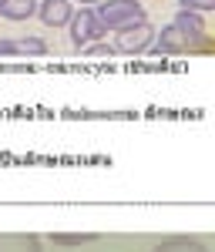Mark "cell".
Listing matches in <instances>:
<instances>
[{
	"mask_svg": "<svg viewBox=\"0 0 215 252\" xmlns=\"http://www.w3.org/2000/svg\"><path fill=\"white\" fill-rule=\"evenodd\" d=\"M94 14H98L104 34H121V31L135 27L141 20H148L141 0H101L98 7H94Z\"/></svg>",
	"mask_w": 215,
	"mask_h": 252,
	"instance_id": "cell-1",
	"label": "cell"
},
{
	"mask_svg": "<svg viewBox=\"0 0 215 252\" xmlns=\"http://www.w3.org/2000/svg\"><path fill=\"white\" fill-rule=\"evenodd\" d=\"M155 27L148 24V20H141L135 27H128V31H121L115 37V54H124V58H141V54H148L152 51V44H155Z\"/></svg>",
	"mask_w": 215,
	"mask_h": 252,
	"instance_id": "cell-2",
	"label": "cell"
},
{
	"mask_svg": "<svg viewBox=\"0 0 215 252\" xmlns=\"http://www.w3.org/2000/svg\"><path fill=\"white\" fill-rule=\"evenodd\" d=\"M67 31H71V40H74L78 51H84V47L94 44V40L108 37L104 27H101V20H98V14H94V7H81V10H74V17H71V24H67Z\"/></svg>",
	"mask_w": 215,
	"mask_h": 252,
	"instance_id": "cell-3",
	"label": "cell"
},
{
	"mask_svg": "<svg viewBox=\"0 0 215 252\" xmlns=\"http://www.w3.org/2000/svg\"><path fill=\"white\" fill-rule=\"evenodd\" d=\"M148 54H158V58H178V54H188V37L178 31L175 24L161 27V34H155V44Z\"/></svg>",
	"mask_w": 215,
	"mask_h": 252,
	"instance_id": "cell-4",
	"label": "cell"
},
{
	"mask_svg": "<svg viewBox=\"0 0 215 252\" xmlns=\"http://www.w3.org/2000/svg\"><path fill=\"white\" fill-rule=\"evenodd\" d=\"M37 17L44 27H67L74 17V3L71 0H40L37 3Z\"/></svg>",
	"mask_w": 215,
	"mask_h": 252,
	"instance_id": "cell-5",
	"label": "cell"
},
{
	"mask_svg": "<svg viewBox=\"0 0 215 252\" xmlns=\"http://www.w3.org/2000/svg\"><path fill=\"white\" fill-rule=\"evenodd\" d=\"M172 24L188 37V54H192V44L205 34V20H202V14H195V10H182V7H178V14H175Z\"/></svg>",
	"mask_w": 215,
	"mask_h": 252,
	"instance_id": "cell-6",
	"label": "cell"
},
{
	"mask_svg": "<svg viewBox=\"0 0 215 252\" xmlns=\"http://www.w3.org/2000/svg\"><path fill=\"white\" fill-rule=\"evenodd\" d=\"M0 252H44L40 239L31 232H0Z\"/></svg>",
	"mask_w": 215,
	"mask_h": 252,
	"instance_id": "cell-7",
	"label": "cell"
},
{
	"mask_svg": "<svg viewBox=\"0 0 215 252\" xmlns=\"http://www.w3.org/2000/svg\"><path fill=\"white\" fill-rule=\"evenodd\" d=\"M152 252H212L202 239H192V235H168L161 239Z\"/></svg>",
	"mask_w": 215,
	"mask_h": 252,
	"instance_id": "cell-8",
	"label": "cell"
},
{
	"mask_svg": "<svg viewBox=\"0 0 215 252\" xmlns=\"http://www.w3.org/2000/svg\"><path fill=\"white\" fill-rule=\"evenodd\" d=\"M0 17L3 20H27V17H37V0H7L0 7Z\"/></svg>",
	"mask_w": 215,
	"mask_h": 252,
	"instance_id": "cell-9",
	"label": "cell"
},
{
	"mask_svg": "<svg viewBox=\"0 0 215 252\" xmlns=\"http://www.w3.org/2000/svg\"><path fill=\"white\" fill-rule=\"evenodd\" d=\"M54 246H88V242H98L94 232H54L51 235Z\"/></svg>",
	"mask_w": 215,
	"mask_h": 252,
	"instance_id": "cell-10",
	"label": "cell"
},
{
	"mask_svg": "<svg viewBox=\"0 0 215 252\" xmlns=\"http://www.w3.org/2000/svg\"><path fill=\"white\" fill-rule=\"evenodd\" d=\"M17 44H20V54H24V58H44V54L51 51L44 37H17Z\"/></svg>",
	"mask_w": 215,
	"mask_h": 252,
	"instance_id": "cell-11",
	"label": "cell"
},
{
	"mask_svg": "<svg viewBox=\"0 0 215 252\" xmlns=\"http://www.w3.org/2000/svg\"><path fill=\"white\" fill-rule=\"evenodd\" d=\"M81 54H84V58H115V44H108V40H94V44H88Z\"/></svg>",
	"mask_w": 215,
	"mask_h": 252,
	"instance_id": "cell-12",
	"label": "cell"
},
{
	"mask_svg": "<svg viewBox=\"0 0 215 252\" xmlns=\"http://www.w3.org/2000/svg\"><path fill=\"white\" fill-rule=\"evenodd\" d=\"M178 7L195 14H215V0H178Z\"/></svg>",
	"mask_w": 215,
	"mask_h": 252,
	"instance_id": "cell-13",
	"label": "cell"
},
{
	"mask_svg": "<svg viewBox=\"0 0 215 252\" xmlns=\"http://www.w3.org/2000/svg\"><path fill=\"white\" fill-rule=\"evenodd\" d=\"M0 58H20V44L17 40L0 37Z\"/></svg>",
	"mask_w": 215,
	"mask_h": 252,
	"instance_id": "cell-14",
	"label": "cell"
},
{
	"mask_svg": "<svg viewBox=\"0 0 215 252\" xmlns=\"http://www.w3.org/2000/svg\"><path fill=\"white\" fill-rule=\"evenodd\" d=\"M71 3H81V7H94V3H101V0H71Z\"/></svg>",
	"mask_w": 215,
	"mask_h": 252,
	"instance_id": "cell-15",
	"label": "cell"
},
{
	"mask_svg": "<svg viewBox=\"0 0 215 252\" xmlns=\"http://www.w3.org/2000/svg\"><path fill=\"white\" fill-rule=\"evenodd\" d=\"M3 3H7V0H0V7H3Z\"/></svg>",
	"mask_w": 215,
	"mask_h": 252,
	"instance_id": "cell-16",
	"label": "cell"
}]
</instances>
